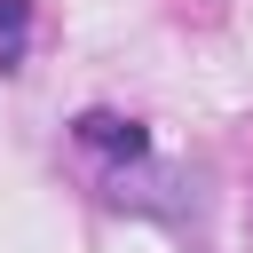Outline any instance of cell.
<instances>
[{"mask_svg": "<svg viewBox=\"0 0 253 253\" xmlns=\"http://www.w3.org/2000/svg\"><path fill=\"white\" fill-rule=\"evenodd\" d=\"M87 150H103V158H142L150 150V134L134 126V119H119V111H79V126H71Z\"/></svg>", "mask_w": 253, "mask_h": 253, "instance_id": "6da1fadb", "label": "cell"}, {"mask_svg": "<svg viewBox=\"0 0 253 253\" xmlns=\"http://www.w3.org/2000/svg\"><path fill=\"white\" fill-rule=\"evenodd\" d=\"M24 32H32V0H0V71L24 63Z\"/></svg>", "mask_w": 253, "mask_h": 253, "instance_id": "7a4b0ae2", "label": "cell"}]
</instances>
